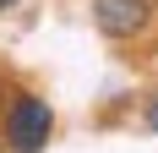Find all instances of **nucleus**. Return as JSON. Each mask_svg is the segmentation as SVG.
Wrapping results in <instances>:
<instances>
[{
	"mask_svg": "<svg viewBox=\"0 0 158 153\" xmlns=\"http://www.w3.org/2000/svg\"><path fill=\"white\" fill-rule=\"evenodd\" d=\"M11 6H16V0H0V11H11Z\"/></svg>",
	"mask_w": 158,
	"mask_h": 153,
	"instance_id": "obj_4",
	"label": "nucleus"
},
{
	"mask_svg": "<svg viewBox=\"0 0 158 153\" xmlns=\"http://www.w3.org/2000/svg\"><path fill=\"white\" fill-rule=\"evenodd\" d=\"M153 11V0H93V22L104 38H142Z\"/></svg>",
	"mask_w": 158,
	"mask_h": 153,
	"instance_id": "obj_2",
	"label": "nucleus"
},
{
	"mask_svg": "<svg viewBox=\"0 0 158 153\" xmlns=\"http://www.w3.org/2000/svg\"><path fill=\"white\" fill-rule=\"evenodd\" d=\"M55 137V109L38 93H16L6 104V153H44Z\"/></svg>",
	"mask_w": 158,
	"mask_h": 153,
	"instance_id": "obj_1",
	"label": "nucleus"
},
{
	"mask_svg": "<svg viewBox=\"0 0 158 153\" xmlns=\"http://www.w3.org/2000/svg\"><path fill=\"white\" fill-rule=\"evenodd\" d=\"M142 120H147V131H153V137H158V93H153V98H147V109H142Z\"/></svg>",
	"mask_w": 158,
	"mask_h": 153,
	"instance_id": "obj_3",
	"label": "nucleus"
}]
</instances>
